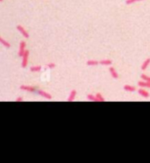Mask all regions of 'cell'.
<instances>
[{
	"label": "cell",
	"mask_w": 150,
	"mask_h": 163,
	"mask_svg": "<svg viewBox=\"0 0 150 163\" xmlns=\"http://www.w3.org/2000/svg\"><path fill=\"white\" fill-rule=\"evenodd\" d=\"M150 65V58H147L146 59L144 62H143V63L141 64V70H146L147 68H148V66Z\"/></svg>",
	"instance_id": "8fae6325"
},
{
	"label": "cell",
	"mask_w": 150,
	"mask_h": 163,
	"mask_svg": "<svg viewBox=\"0 0 150 163\" xmlns=\"http://www.w3.org/2000/svg\"><path fill=\"white\" fill-rule=\"evenodd\" d=\"M38 94H39L40 96H42V97H44V98H46V99H48V100H51V99L53 98V96L51 94H49L48 92H46V91H44V90H41V89H39V90H38Z\"/></svg>",
	"instance_id": "5b68a950"
},
{
	"label": "cell",
	"mask_w": 150,
	"mask_h": 163,
	"mask_svg": "<svg viewBox=\"0 0 150 163\" xmlns=\"http://www.w3.org/2000/svg\"><path fill=\"white\" fill-rule=\"evenodd\" d=\"M26 41H20V43H19V47H18V54L19 57H22V56H23L25 51H26Z\"/></svg>",
	"instance_id": "7a4b0ae2"
},
{
	"label": "cell",
	"mask_w": 150,
	"mask_h": 163,
	"mask_svg": "<svg viewBox=\"0 0 150 163\" xmlns=\"http://www.w3.org/2000/svg\"><path fill=\"white\" fill-rule=\"evenodd\" d=\"M31 72H40L41 70V66H33L30 68Z\"/></svg>",
	"instance_id": "9a60e30c"
},
{
	"label": "cell",
	"mask_w": 150,
	"mask_h": 163,
	"mask_svg": "<svg viewBox=\"0 0 150 163\" xmlns=\"http://www.w3.org/2000/svg\"><path fill=\"white\" fill-rule=\"evenodd\" d=\"M99 64V62L98 61H96V60H88L86 62V65L87 66H90V67H92V66H97V65Z\"/></svg>",
	"instance_id": "7c38bea8"
},
{
	"label": "cell",
	"mask_w": 150,
	"mask_h": 163,
	"mask_svg": "<svg viewBox=\"0 0 150 163\" xmlns=\"http://www.w3.org/2000/svg\"><path fill=\"white\" fill-rule=\"evenodd\" d=\"M138 86L140 88H147V82L146 81H139L138 82Z\"/></svg>",
	"instance_id": "e0dca14e"
},
{
	"label": "cell",
	"mask_w": 150,
	"mask_h": 163,
	"mask_svg": "<svg viewBox=\"0 0 150 163\" xmlns=\"http://www.w3.org/2000/svg\"><path fill=\"white\" fill-rule=\"evenodd\" d=\"M77 90L76 89H72L70 91V93H69V96H68V99L67 101L68 102H73L74 100H75V98H76V96H77Z\"/></svg>",
	"instance_id": "8992f818"
},
{
	"label": "cell",
	"mask_w": 150,
	"mask_h": 163,
	"mask_svg": "<svg viewBox=\"0 0 150 163\" xmlns=\"http://www.w3.org/2000/svg\"><path fill=\"white\" fill-rule=\"evenodd\" d=\"M55 67H56V65H55V63H54V62H50L48 64H47V68H50V69H53V68H55Z\"/></svg>",
	"instance_id": "ffe728a7"
},
{
	"label": "cell",
	"mask_w": 150,
	"mask_h": 163,
	"mask_svg": "<svg viewBox=\"0 0 150 163\" xmlns=\"http://www.w3.org/2000/svg\"><path fill=\"white\" fill-rule=\"evenodd\" d=\"M140 1H143V0H126V5H129V4H134L136 2H140Z\"/></svg>",
	"instance_id": "d6986e66"
},
{
	"label": "cell",
	"mask_w": 150,
	"mask_h": 163,
	"mask_svg": "<svg viewBox=\"0 0 150 163\" xmlns=\"http://www.w3.org/2000/svg\"><path fill=\"white\" fill-rule=\"evenodd\" d=\"M24 100L23 99V97H21V96H18V97H17V98L15 99V102H22Z\"/></svg>",
	"instance_id": "44dd1931"
},
{
	"label": "cell",
	"mask_w": 150,
	"mask_h": 163,
	"mask_svg": "<svg viewBox=\"0 0 150 163\" xmlns=\"http://www.w3.org/2000/svg\"><path fill=\"white\" fill-rule=\"evenodd\" d=\"M29 50H26L24 54L22 56V62H21V67L22 68H26L28 64V58H29Z\"/></svg>",
	"instance_id": "6da1fadb"
},
{
	"label": "cell",
	"mask_w": 150,
	"mask_h": 163,
	"mask_svg": "<svg viewBox=\"0 0 150 163\" xmlns=\"http://www.w3.org/2000/svg\"><path fill=\"white\" fill-rule=\"evenodd\" d=\"M17 30H18V31L19 32V33H21L22 35L26 38V39H28V38L30 37V35H29V33H28V32L26 31V30L22 25H17Z\"/></svg>",
	"instance_id": "277c9868"
},
{
	"label": "cell",
	"mask_w": 150,
	"mask_h": 163,
	"mask_svg": "<svg viewBox=\"0 0 150 163\" xmlns=\"http://www.w3.org/2000/svg\"><path fill=\"white\" fill-rule=\"evenodd\" d=\"M99 64L102 66H111L112 64V61L110 59H104V60L99 61Z\"/></svg>",
	"instance_id": "9c48e42d"
},
{
	"label": "cell",
	"mask_w": 150,
	"mask_h": 163,
	"mask_svg": "<svg viewBox=\"0 0 150 163\" xmlns=\"http://www.w3.org/2000/svg\"><path fill=\"white\" fill-rule=\"evenodd\" d=\"M138 94L140 96H141L145 97V98H147V97L149 96V93L147 92V90L143 89V88H140V89H138Z\"/></svg>",
	"instance_id": "ba28073f"
},
{
	"label": "cell",
	"mask_w": 150,
	"mask_h": 163,
	"mask_svg": "<svg viewBox=\"0 0 150 163\" xmlns=\"http://www.w3.org/2000/svg\"><path fill=\"white\" fill-rule=\"evenodd\" d=\"M141 79L143 81H146V82H150V77L148 75L145 74H141Z\"/></svg>",
	"instance_id": "ac0fdd59"
},
{
	"label": "cell",
	"mask_w": 150,
	"mask_h": 163,
	"mask_svg": "<svg viewBox=\"0 0 150 163\" xmlns=\"http://www.w3.org/2000/svg\"><path fill=\"white\" fill-rule=\"evenodd\" d=\"M2 1H3V0H0V2H2Z\"/></svg>",
	"instance_id": "603a6c76"
},
{
	"label": "cell",
	"mask_w": 150,
	"mask_h": 163,
	"mask_svg": "<svg viewBox=\"0 0 150 163\" xmlns=\"http://www.w3.org/2000/svg\"><path fill=\"white\" fill-rule=\"evenodd\" d=\"M95 96H96V98H97V102H104L105 101V99H104V97L102 96L101 93H97Z\"/></svg>",
	"instance_id": "5bb4252c"
},
{
	"label": "cell",
	"mask_w": 150,
	"mask_h": 163,
	"mask_svg": "<svg viewBox=\"0 0 150 163\" xmlns=\"http://www.w3.org/2000/svg\"><path fill=\"white\" fill-rule=\"evenodd\" d=\"M147 88L150 89V82H147Z\"/></svg>",
	"instance_id": "7402d4cb"
},
{
	"label": "cell",
	"mask_w": 150,
	"mask_h": 163,
	"mask_svg": "<svg viewBox=\"0 0 150 163\" xmlns=\"http://www.w3.org/2000/svg\"><path fill=\"white\" fill-rule=\"evenodd\" d=\"M109 71H110V74L112 78H114V79H118V78H119V74H118V72L116 71L115 68L110 67V68H109Z\"/></svg>",
	"instance_id": "52a82bcc"
},
{
	"label": "cell",
	"mask_w": 150,
	"mask_h": 163,
	"mask_svg": "<svg viewBox=\"0 0 150 163\" xmlns=\"http://www.w3.org/2000/svg\"><path fill=\"white\" fill-rule=\"evenodd\" d=\"M0 43L2 44L4 46H5V47H7V48H10L11 47V44L7 41V40H5L4 39H3V38L0 36Z\"/></svg>",
	"instance_id": "4fadbf2b"
},
{
	"label": "cell",
	"mask_w": 150,
	"mask_h": 163,
	"mask_svg": "<svg viewBox=\"0 0 150 163\" xmlns=\"http://www.w3.org/2000/svg\"><path fill=\"white\" fill-rule=\"evenodd\" d=\"M123 89L126 91H129V92H133L136 90V87L133 86V85H129V84H126L123 86Z\"/></svg>",
	"instance_id": "30bf717a"
},
{
	"label": "cell",
	"mask_w": 150,
	"mask_h": 163,
	"mask_svg": "<svg viewBox=\"0 0 150 163\" xmlns=\"http://www.w3.org/2000/svg\"><path fill=\"white\" fill-rule=\"evenodd\" d=\"M86 97L88 100L90 101H92V102H97V98H96V96L93 95V94H87Z\"/></svg>",
	"instance_id": "2e32d148"
},
{
	"label": "cell",
	"mask_w": 150,
	"mask_h": 163,
	"mask_svg": "<svg viewBox=\"0 0 150 163\" xmlns=\"http://www.w3.org/2000/svg\"><path fill=\"white\" fill-rule=\"evenodd\" d=\"M19 89H21V90L28 91V92H35V91H36V88H35V87L30 86V85H26V84L20 85V86H19Z\"/></svg>",
	"instance_id": "3957f363"
}]
</instances>
